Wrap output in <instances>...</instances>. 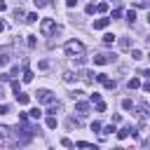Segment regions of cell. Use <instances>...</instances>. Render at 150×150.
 Segmentation results:
<instances>
[{
  "label": "cell",
  "mask_w": 150,
  "mask_h": 150,
  "mask_svg": "<svg viewBox=\"0 0 150 150\" xmlns=\"http://www.w3.org/2000/svg\"><path fill=\"white\" fill-rule=\"evenodd\" d=\"M63 49H66V54H68V56H73V59H75V56H82V54H84V45H82L80 40H68Z\"/></svg>",
  "instance_id": "1"
},
{
  "label": "cell",
  "mask_w": 150,
  "mask_h": 150,
  "mask_svg": "<svg viewBox=\"0 0 150 150\" xmlns=\"http://www.w3.org/2000/svg\"><path fill=\"white\" fill-rule=\"evenodd\" d=\"M40 30H42V35H49V33H61V28H59V26H54V21H52V19H42Z\"/></svg>",
  "instance_id": "2"
},
{
  "label": "cell",
  "mask_w": 150,
  "mask_h": 150,
  "mask_svg": "<svg viewBox=\"0 0 150 150\" xmlns=\"http://www.w3.org/2000/svg\"><path fill=\"white\" fill-rule=\"evenodd\" d=\"M115 59H117L115 54H96V56H94V63H96V66H105V63H112Z\"/></svg>",
  "instance_id": "3"
},
{
  "label": "cell",
  "mask_w": 150,
  "mask_h": 150,
  "mask_svg": "<svg viewBox=\"0 0 150 150\" xmlns=\"http://www.w3.org/2000/svg\"><path fill=\"white\" fill-rule=\"evenodd\" d=\"M35 98H38L40 103H52V101H54V96H52L49 89H40V91H35Z\"/></svg>",
  "instance_id": "4"
},
{
  "label": "cell",
  "mask_w": 150,
  "mask_h": 150,
  "mask_svg": "<svg viewBox=\"0 0 150 150\" xmlns=\"http://www.w3.org/2000/svg\"><path fill=\"white\" fill-rule=\"evenodd\" d=\"M77 77H80L82 82H87V84H89V82H94V73H91V70H80V75H77Z\"/></svg>",
  "instance_id": "5"
},
{
  "label": "cell",
  "mask_w": 150,
  "mask_h": 150,
  "mask_svg": "<svg viewBox=\"0 0 150 150\" xmlns=\"http://www.w3.org/2000/svg\"><path fill=\"white\" fill-rule=\"evenodd\" d=\"M108 23H110V19H96L94 21V30H103V28H108Z\"/></svg>",
  "instance_id": "6"
},
{
  "label": "cell",
  "mask_w": 150,
  "mask_h": 150,
  "mask_svg": "<svg viewBox=\"0 0 150 150\" xmlns=\"http://www.w3.org/2000/svg\"><path fill=\"white\" fill-rule=\"evenodd\" d=\"M75 110H77L80 115H87V112H89V103H84V101H77V105H75Z\"/></svg>",
  "instance_id": "7"
},
{
  "label": "cell",
  "mask_w": 150,
  "mask_h": 150,
  "mask_svg": "<svg viewBox=\"0 0 150 150\" xmlns=\"http://www.w3.org/2000/svg\"><path fill=\"white\" fill-rule=\"evenodd\" d=\"M16 101H19V105H28L30 96H28V94H21V91H19V94H16Z\"/></svg>",
  "instance_id": "8"
},
{
  "label": "cell",
  "mask_w": 150,
  "mask_h": 150,
  "mask_svg": "<svg viewBox=\"0 0 150 150\" xmlns=\"http://www.w3.org/2000/svg\"><path fill=\"white\" fill-rule=\"evenodd\" d=\"M131 131H134V127H124V129H120V131H117V138H127Z\"/></svg>",
  "instance_id": "9"
},
{
  "label": "cell",
  "mask_w": 150,
  "mask_h": 150,
  "mask_svg": "<svg viewBox=\"0 0 150 150\" xmlns=\"http://www.w3.org/2000/svg\"><path fill=\"white\" fill-rule=\"evenodd\" d=\"M127 87H129V89H138V87H141V80H138V77H131V80L127 82Z\"/></svg>",
  "instance_id": "10"
},
{
  "label": "cell",
  "mask_w": 150,
  "mask_h": 150,
  "mask_svg": "<svg viewBox=\"0 0 150 150\" xmlns=\"http://www.w3.org/2000/svg\"><path fill=\"white\" fill-rule=\"evenodd\" d=\"M59 110H61V103H54V101H52V103H49V110H47V112H49V115H56Z\"/></svg>",
  "instance_id": "11"
},
{
  "label": "cell",
  "mask_w": 150,
  "mask_h": 150,
  "mask_svg": "<svg viewBox=\"0 0 150 150\" xmlns=\"http://www.w3.org/2000/svg\"><path fill=\"white\" fill-rule=\"evenodd\" d=\"M120 49H131V40L129 38H122L120 40Z\"/></svg>",
  "instance_id": "12"
},
{
  "label": "cell",
  "mask_w": 150,
  "mask_h": 150,
  "mask_svg": "<svg viewBox=\"0 0 150 150\" xmlns=\"http://www.w3.org/2000/svg\"><path fill=\"white\" fill-rule=\"evenodd\" d=\"M56 124H59V122H56V117H54V115H49V117H47V129H56Z\"/></svg>",
  "instance_id": "13"
},
{
  "label": "cell",
  "mask_w": 150,
  "mask_h": 150,
  "mask_svg": "<svg viewBox=\"0 0 150 150\" xmlns=\"http://www.w3.org/2000/svg\"><path fill=\"white\" fill-rule=\"evenodd\" d=\"M112 42H115V35L112 33H105L103 35V45H112Z\"/></svg>",
  "instance_id": "14"
},
{
  "label": "cell",
  "mask_w": 150,
  "mask_h": 150,
  "mask_svg": "<svg viewBox=\"0 0 150 150\" xmlns=\"http://www.w3.org/2000/svg\"><path fill=\"white\" fill-rule=\"evenodd\" d=\"M30 117H33V120H40V117H42V110H40V108H30Z\"/></svg>",
  "instance_id": "15"
},
{
  "label": "cell",
  "mask_w": 150,
  "mask_h": 150,
  "mask_svg": "<svg viewBox=\"0 0 150 150\" xmlns=\"http://www.w3.org/2000/svg\"><path fill=\"white\" fill-rule=\"evenodd\" d=\"M96 12L105 14V12H108V2H98V5H96Z\"/></svg>",
  "instance_id": "16"
},
{
  "label": "cell",
  "mask_w": 150,
  "mask_h": 150,
  "mask_svg": "<svg viewBox=\"0 0 150 150\" xmlns=\"http://www.w3.org/2000/svg\"><path fill=\"white\" fill-rule=\"evenodd\" d=\"M122 108H124V110H134V103H131V98H124V101H122Z\"/></svg>",
  "instance_id": "17"
},
{
  "label": "cell",
  "mask_w": 150,
  "mask_h": 150,
  "mask_svg": "<svg viewBox=\"0 0 150 150\" xmlns=\"http://www.w3.org/2000/svg\"><path fill=\"white\" fill-rule=\"evenodd\" d=\"M127 21H129V23H134V21H136V12H134V9H129V12H127Z\"/></svg>",
  "instance_id": "18"
},
{
  "label": "cell",
  "mask_w": 150,
  "mask_h": 150,
  "mask_svg": "<svg viewBox=\"0 0 150 150\" xmlns=\"http://www.w3.org/2000/svg\"><path fill=\"white\" fill-rule=\"evenodd\" d=\"M12 91H14V94H19V91H21V84H19V80H12Z\"/></svg>",
  "instance_id": "19"
},
{
  "label": "cell",
  "mask_w": 150,
  "mask_h": 150,
  "mask_svg": "<svg viewBox=\"0 0 150 150\" xmlns=\"http://www.w3.org/2000/svg\"><path fill=\"white\" fill-rule=\"evenodd\" d=\"M75 145H77V148H89V150H96V145H89V143H84V141H77Z\"/></svg>",
  "instance_id": "20"
},
{
  "label": "cell",
  "mask_w": 150,
  "mask_h": 150,
  "mask_svg": "<svg viewBox=\"0 0 150 150\" xmlns=\"http://www.w3.org/2000/svg\"><path fill=\"white\" fill-rule=\"evenodd\" d=\"M7 136H9V129L7 127H0V141H5Z\"/></svg>",
  "instance_id": "21"
},
{
  "label": "cell",
  "mask_w": 150,
  "mask_h": 150,
  "mask_svg": "<svg viewBox=\"0 0 150 150\" xmlns=\"http://www.w3.org/2000/svg\"><path fill=\"white\" fill-rule=\"evenodd\" d=\"M33 5L42 9V7H47V5H49V0H33Z\"/></svg>",
  "instance_id": "22"
},
{
  "label": "cell",
  "mask_w": 150,
  "mask_h": 150,
  "mask_svg": "<svg viewBox=\"0 0 150 150\" xmlns=\"http://www.w3.org/2000/svg\"><path fill=\"white\" fill-rule=\"evenodd\" d=\"M103 87H105V89H115L117 84H115V80H105V82H103Z\"/></svg>",
  "instance_id": "23"
},
{
  "label": "cell",
  "mask_w": 150,
  "mask_h": 150,
  "mask_svg": "<svg viewBox=\"0 0 150 150\" xmlns=\"http://www.w3.org/2000/svg\"><path fill=\"white\" fill-rule=\"evenodd\" d=\"M61 145H63V148H75V145H73V141H70V138H61Z\"/></svg>",
  "instance_id": "24"
},
{
  "label": "cell",
  "mask_w": 150,
  "mask_h": 150,
  "mask_svg": "<svg viewBox=\"0 0 150 150\" xmlns=\"http://www.w3.org/2000/svg\"><path fill=\"white\" fill-rule=\"evenodd\" d=\"M131 59H136V61H141V59H143V54H141L138 49H134V52H131Z\"/></svg>",
  "instance_id": "25"
},
{
  "label": "cell",
  "mask_w": 150,
  "mask_h": 150,
  "mask_svg": "<svg viewBox=\"0 0 150 150\" xmlns=\"http://www.w3.org/2000/svg\"><path fill=\"white\" fill-rule=\"evenodd\" d=\"M33 80V73L30 70H23V82H30Z\"/></svg>",
  "instance_id": "26"
},
{
  "label": "cell",
  "mask_w": 150,
  "mask_h": 150,
  "mask_svg": "<svg viewBox=\"0 0 150 150\" xmlns=\"http://www.w3.org/2000/svg\"><path fill=\"white\" fill-rule=\"evenodd\" d=\"M84 12H87V14H94V12H96V7H94V2H91V5H87V7H84Z\"/></svg>",
  "instance_id": "27"
},
{
  "label": "cell",
  "mask_w": 150,
  "mask_h": 150,
  "mask_svg": "<svg viewBox=\"0 0 150 150\" xmlns=\"http://www.w3.org/2000/svg\"><path fill=\"white\" fill-rule=\"evenodd\" d=\"M26 38H28V47H35V42H38L35 35H26Z\"/></svg>",
  "instance_id": "28"
},
{
  "label": "cell",
  "mask_w": 150,
  "mask_h": 150,
  "mask_svg": "<svg viewBox=\"0 0 150 150\" xmlns=\"http://www.w3.org/2000/svg\"><path fill=\"white\" fill-rule=\"evenodd\" d=\"M38 68H40V70H47V68H49V61H40Z\"/></svg>",
  "instance_id": "29"
},
{
  "label": "cell",
  "mask_w": 150,
  "mask_h": 150,
  "mask_svg": "<svg viewBox=\"0 0 150 150\" xmlns=\"http://www.w3.org/2000/svg\"><path fill=\"white\" fill-rule=\"evenodd\" d=\"M63 80H66V82H73L75 75H73V73H63Z\"/></svg>",
  "instance_id": "30"
},
{
  "label": "cell",
  "mask_w": 150,
  "mask_h": 150,
  "mask_svg": "<svg viewBox=\"0 0 150 150\" xmlns=\"http://www.w3.org/2000/svg\"><path fill=\"white\" fill-rule=\"evenodd\" d=\"M96 80H98V82H101V84H103V82H105V80H108V75H105V73H98V75H96Z\"/></svg>",
  "instance_id": "31"
},
{
  "label": "cell",
  "mask_w": 150,
  "mask_h": 150,
  "mask_svg": "<svg viewBox=\"0 0 150 150\" xmlns=\"http://www.w3.org/2000/svg\"><path fill=\"white\" fill-rule=\"evenodd\" d=\"M70 96H73V98H80V96H82V89H73Z\"/></svg>",
  "instance_id": "32"
},
{
  "label": "cell",
  "mask_w": 150,
  "mask_h": 150,
  "mask_svg": "<svg viewBox=\"0 0 150 150\" xmlns=\"http://www.w3.org/2000/svg\"><path fill=\"white\" fill-rule=\"evenodd\" d=\"M26 21H30V23H35V21H38V14H28V16H26Z\"/></svg>",
  "instance_id": "33"
},
{
  "label": "cell",
  "mask_w": 150,
  "mask_h": 150,
  "mask_svg": "<svg viewBox=\"0 0 150 150\" xmlns=\"http://www.w3.org/2000/svg\"><path fill=\"white\" fill-rule=\"evenodd\" d=\"M9 75H12V77H19V66H14V68L9 70Z\"/></svg>",
  "instance_id": "34"
},
{
  "label": "cell",
  "mask_w": 150,
  "mask_h": 150,
  "mask_svg": "<svg viewBox=\"0 0 150 150\" xmlns=\"http://www.w3.org/2000/svg\"><path fill=\"white\" fill-rule=\"evenodd\" d=\"M91 103H101V94H91Z\"/></svg>",
  "instance_id": "35"
},
{
  "label": "cell",
  "mask_w": 150,
  "mask_h": 150,
  "mask_svg": "<svg viewBox=\"0 0 150 150\" xmlns=\"http://www.w3.org/2000/svg\"><path fill=\"white\" fill-rule=\"evenodd\" d=\"M96 110H98V112H105V103H103V101H101V103H96Z\"/></svg>",
  "instance_id": "36"
},
{
  "label": "cell",
  "mask_w": 150,
  "mask_h": 150,
  "mask_svg": "<svg viewBox=\"0 0 150 150\" xmlns=\"http://www.w3.org/2000/svg\"><path fill=\"white\" fill-rule=\"evenodd\" d=\"M91 131H101V122H91Z\"/></svg>",
  "instance_id": "37"
},
{
  "label": "cell",
  "mask_w": 150,
  "mask_h": 150,
  "mask_svg": "<svg viewBox=\"0 0 150 150\" xmlns=\"http://www.w3.org/2000/svg\"><path fill=\"white\" fill-rule=\"evenodd\" d=\"M112 131H117V129H115V127H112V124H108V127H105V129H103V134H112Z\"/></svg>",
  "instance_id": "38"
},
{
  "label": "cell",
  "mask_w": 150,
  "mask_h": 150,
  "mask_svg": "<svg viewBox=\"0 0 150 150\" xmlns=\"http://www.w3.org/2000/svg\"><path fill=\"white\" fill-rule=\"evenodd\" d=\"M66 5H68V7H70V9H73V7H75V5H77V0H68V2H66Z\"/></svg>",
  "instance_id": "39"
},
{
  "label": "cell",
  "mask_w": 150,
  "mask_h": 150,
  "mask_svg": "<svg viewBox=\"0 0 150 150\" xmlns=\"http://www.w3.org/2000/svg\"><path fill=\"white\" fill-rule=\"evenodd\" d=\"M2 66H7V56H0V68Z\"/></svg>",
  "instance_id": "40"
},
{
  "label": "cell",
  "mask_w": 150,
  "mask_h": 150,
  "mask_svg": "<svg viewBox=\"0 0 150 150\" xmlns=\"http://www.w3.org/2000/svg\"><path fill=\"white\" fill-rule=\"evenodd\" d=\"M141 75H143V77H148V80H150V68H148V70H141Z\"/></svg>",
  "instance_id": "41"
},
{
  "label": "cell",
  "mask_w": 150,
  "mask_h": 150,
  "mask_svg": "<svg viewBox=\"0 0 150 150\" xmlns=\"http://www.w3.org/2000/svg\"><path fill=\"white\" fill-rule=\"evenodd\" d=\"M5 9H7V2H5V0H0V12H5Z\"/></svg>",
  "instance_id": "42"
},
{
  "label": "cell",
  "mask_w": 150,
  "mask_h": 150,
  "mask_svg": "<svg viewBox=\"0 0 150 150\" xmlns=\"http://www.w3.org/2000/svg\"><path fill=\"white\" fill-rule=\"evenodd\" d=\"M7 110H9V108H7V105H0V115H5V112H7Z\"/></svg>",
  "instance_id": "43"
},
{
  "label": "cell",
  "mask_w": 150,
  "mask_h": 150,
  "mask_svg": "<svg viewBox=\"0 0 150 150\" xmlns=\"http://www.w3.org/2000/svg\"><path fill=\"white\" fill-rule=\"evenodd\" d=\"M145 19H148V23H150V12H148V16H145Z\"/></svg>",
  "instance_id": "44"
},
{
  "label": "cell",
  "mask_w": 150,
  "mask_h": 150,
  "mask_svg": "<svg viewBox=\"0 0 150 150\" xmlns=\"http://www.w3.org/2000/svg\"><path fill=\"white\" fill-rule=\"evenodd\" d=\"M112 150H124V148H120V145H117V148H112Z\"/></svg>",
  "instance_id": "45"
},
{
  "label": "cell",
  "mask_w": 150,
  "mask_h": 150,
  "mask_svg": "<svg viewBox=\"0 0 150 150\" xmlns=\"http://www.w3.org/2000/svg\"><path fill=\"white\" fill-rule=\"evenodd\" d=\"M2 28H5V26H2V21H0V33H2Z\"/></svg>",
  "instance_id": "46"
},
{
  "label": "cell",
  "mask_w": 150,
  "mask_h": 150,
  "mask_svg": "<svg viewBox=\"0 0 150 150\" xmlns=\"http://www.w3.org/2000/svg\"><path fill=\"white\" fill-rule=\"evenodd\" d=\"M148 45H150V35H148Z\"/></svg>",
  "instance_id": "47"
},
{
  "label": "cell",
  "mask_w": 150,
  "mask_h": 150,
  "mask_svg": "<svg viewBox=\"0 0 150 150\" xmlns=\"http://www.w3.org/2000/svg\"><path fill=\"white\" fill-rule=\"evenodd\" d=\"M148 56H150V54H148Z\"/></svg>",
  "instance_id": "48"
}]
</instances>
